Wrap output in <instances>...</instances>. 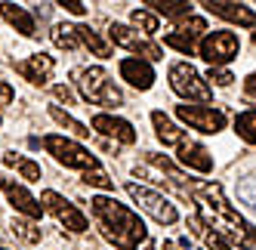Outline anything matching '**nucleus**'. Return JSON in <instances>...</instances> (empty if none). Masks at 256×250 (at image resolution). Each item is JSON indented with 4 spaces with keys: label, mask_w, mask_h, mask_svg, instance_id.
<instances>
[{
    "label": "nucleus",
    "mask_w": 256,
    "mask_h": 250,
    "mask_svg": "<svg viewBox=\"0 0 256 250\" xmlns=\"http://www.w3.org/2000/svg\"><path fill=\"white\" fill-rule=\"evenodd\" d=\"M90 207H93V216L99 220L102 235L114 247L139 250V244L148 241V228H145V222L139 220V213H133L126 204L108 198V194H96V198L90 201Z\"/></svg>",
    "instance_id": "nucleus-1"
},
{
    "label": "nucleus",
    "mask_w": 256,
    "mask_h": 250,
    "mask_svg": "<svg viewBox=\"0 0 256 250\" xmlns=\"http://www.w3.org/2000/svg\"><path fill=\"white\" fill-rule=\"evenodd\" d=\"M78 86H80V96L86 102L93 105H108V108H118V105H124V96L120 90L114 86V80L108 78L105 68H84L78 74Z\"/></svg>",
    "instance_id": "nucleus-2"
},
{
    "label": "nucleus",
    "mask_w": 256,
    "mask_h": 250,
    "mask_svg": "<svg viewBox=\"0 0 256 250\" xmlns=\"http://www.w3.org/2000/svg\"><path fill=\"white\" fill-rule=\"evenodd\" d=\"M40 142H44V148L56 158L59 164H65V167H74V170H84V173L99 170V158L90 154L80 142H74V139L59 136V133H50V136H44Z\"/></svg>",
    "instance_id": "nucleus-3"
},
{
    "label": "nucleus",
    "mask_w": 256,
    "mask_h": 250,
    "mask_svg": "<svg viewBox=\"0 0 256 250\" xmlns=\"http://www.w3.org/2000/svg\"><path fill=\"white\" fill-rule=\"evenodd\" d=\"M170 90L176 96H182L186 102H210L213 90L207 86V80L198 74L188 62H173L170 65Z\"/></svg>",
    "instance_id": "nucleus-4"
},
{
    "label": "nucleus",
    "mask_w": 256,
    "mask_h": 250,
    "mask_svg": "<svg viewBox=\"0 0 256 250\" xmlns=\"http://www.w3.org/2000/svg\"><path fill=\"white\" fill-rule=\"evenodd\" d=\"M126 194L148 213L152 220H158V222H164V226H173L176 220H179V213H176V207L164 198V194H158V192H152V188H145V186H136V182H126Z\"/></svg>",
    "instance_id": "nucleus-5"
},
{
    "label": "nucleus",
    "mask_w": 256,
    "mask_h": 250,
    "mask_svg": "<svg viewBox=\"0 0 256 250\" xmlns=\"http://www.w3.org/2000/svg\"><path fill=\"white\" fill-rule=\"evenodd\" d=\"M238 50H241V40H238L232 31H210L198 46L200 59L210 62V68H219V65L232 62L238 56Z\"/></svg>",
    "instance_id": "nucleus-6"
},
{
    "label": "nucleus",
    "mask_w": 256,
    "mask_h": 250,
    "mask_svg": "<svg viewBox=\"0 0 256 250\" xmlns=\"http://www.w3.org/2000/svg\"><path fill=\"white\" fill-rule=\"evenodd\" d=\"M108 38H112V44H118V46H124V50L136 52V56H145L148 62H160V59H164V50H160L154 40H148L145 34L126 28V25H118V22H114L112 28H108Z\"/></svg>",
    "instance_id": "nucleus-7"
},
{
    "label": "nucleus",
    "mask_w": 256,
    "mask_h": 250,
    "mask_svg": "<svg viewBox=\"0 0 256 250\" xmlns=\"http://www.w3.org/2000/svg\"><path fill=\"white\" fill-rule=\"evenodd\" d=\"M176 118L186 120L192 130H200V133H219L226 130V114L219 108H210V105H176Z\"/></svg>",
    "instance_id": "nucleus-8"
},
{
    "label": "nucleus",
    "mask_w": 256,
    "mask_h": 250,
    "mask_svg": "<svg viewBox=\"0 0 256 250\" xmlns=\"http://www.w3.org/2000/svg\"><path fill=\"white\" fill-rule=\"evenodd\" d=\"M40 204H44V210H50L52 216H56L65 228H71V232H86L90 228V222H86V216L71 204V201H65L59 192H52V188H46L44 194H40Z\"/></svg>",
    "instance_id": "nucleus-9"
},
{
    "label": "nucleus",
    "mask_w": 256,
    "mask_h": 250,
    "mask_svg": "<svg viewBox=\"0 0 256 250\" xmlns=\"http://www.w3.org/2000/svg\"><path fill=\"white\" fill-rule=\"evenodd\" d=\"M0 188H4V194H6V201L22 213V216H28V220H40L44 216V204L34 198V194L25 188V186H19V182H12V180H6V176H0Z\"/></svg>",
    "instance_id": "nucleus-10"
},
{
    "label": "nucleus",
    "mask_w": 256,
    "mask_h": 250,
    "mask_svg": "<svg viewBox=\"0 0 256 250\" xmlns=\"http://www.w3.org/2000/svg\"><path fill=\"white\" fill-rule=\"evenodd\" d=\"M200 6H204L207 12L219 16V19H226L232 25H241V28H256V12L234 4V0H198Z\"/></svg>",
    "instance_id": "nucleus-11"
},
{
    "label": "nucleus",
    "mask_w": 256,
    "mask_h": 250,
    "mask_svg": "<svg viewBox=\"0 0 256 250\" xmlns=\"http://www.w3.org/2000/svg\"><path fill=\"white\" fill-rule=\"evenodd\" d=\"M93 130L102 133V136H112V139L124 142V146H133V142H136V130H133L130 120L114 118V114H105V112L93 118Z\"/></svg>",
    "instance_id": "nucleus-12"
},
{
    "label": "nucleus",
    "mask_w": 256,
    "mask_h": 250,
    "mask_svg": "<svg viewBox=\"0 0 256 250\" xmlns=\"http://www.w3.org/2000/svg\"><path fill=\"white\" fill-rule=\"evenodd\" d=\"M52 68H56V62H52V56H46V52H34V56H28L25 62L16 65V71L31 80L34 86H44L50 78H52Z\"/></svg>",
    "instance_id": "nucleus-13"
},
{
    "label": "nucleus",
    "mask_w": 256,
    "mask_h": 250,
    "mask_svg": "<svg viewBox=\"0 0 256 250\" xmlns=\"http://www.w3.org/2000/svg\"><path fill=\"white\" fill-rule=\"evenodd\" d=\"M120 78L136 86V90H152V84H154V68L148 59H124L120 62Z\"/></svg>",
    "instance_id": "nucleus-14"
},
{
    "label": "nucleus",
    "mask_w": 256,
    "mask_h": 250,
    "mask_svg": "<svg viewBox=\"0 0 256 250\" xmlns=\"http://www.w3.org/2000/svg\"><path fill=\"white\" fill-rule=\"evenodd\" d=\"M0 16H4V22H10L19 34H25V38H34V34H38L34 16L25 6H16V4H10V0H4V4H0Z\"/></svg>",
    "instance_id": "nucleus-15"
},
{
    "label": "nucleus",
    "mask_w": 256,
    "mask_h": 250,
    "mask_svg": "<svg viewBox=\"0 0 256 250\" xmlns=\"http://www.w3.org/2000/svg\"><path fill=\"white\" fill-rule=\"evenodd\" d=\"M152 124H154V133H158V139L164 142V146H176V148H182L186 142H192L188 133H186V130H179L164 112H152Z\"/></svg>",
    "instance_id": "nucleus-16"
},
{
    "label": "nucleus",
    "mask_w": 256,
    "mask_h": 250,
    "mask_svg": "<svg viewBox=\"0 0 256 250\" xmlns=\"http://www.w3.org/2000/svg\"><path fill=\"white\" fill-rule=\"evenodd\" d=\"M179 164L188 167V170H198V173H210L213 170V154L198 146V142H186V146L179 148Z\"/></svg>",
    "instance_id": "nucleus-17"
},
{
    "label": "nucleus",
    "mask_w": 256,
    "mask_h": 250,
    "mask_svg": "<svg viewBox=\"0 0 256 250\" xmlns=\"http://www.w3.org/2000/svg\"><path fill=\"white\" fill-rule=\"evenodd\" d=\"M50 118H52V120H56V124H59V127H65L68 133H74L78 139H86V136H90V127H86V124H80L78 118H71L68 112H62V108H59V105H50Z\"/></svg>",
    "instance_id": "nucleus-18"
},
{
    "label": "nucleus",
    "mask_w": 256,
    "mask_h": 250,
    "mask_svg": "<svg viewBox=\"0 0 256 250\" xmlns=\"http://www.w3.org/2000/svg\"><path fill=\"white\" fill-rule=\"evenodd\" d=\"M188 228L194 232L198 238H204V244H207V250H228V244H226V238L219 235V232H213V228H207L204 222H200L198 216H192L188 220Z\"/></svg>",
    "instance_id": "nucleus-19"
},
{
    "label": "nucleus",
    "mask_w": 256,
    "mask_h": 250,
    "mask_svg": "<svg viewBox=\"0 0 256 250\" xmlns=\"http://www.w3.org/2000/svg\"><path fill=\"white\" fill-rule=\"evenodd\" d=\"M52 44H56L59 50H78V46H80L78 25H65V22H59L56 28H52Z\"/></svg>",
    "instance_id": "nucleus-20"
},
{
    "label": "nucleus",
    "mask_w": 256,
    "mask_h": 250,
    "mask_svg": "<svg viewBox=\"0 0 256 250\" xmlns=\"http://www.w3.org/2000/svg\"><path fill=\"white\" fill-rule=\"evenodd\" d=\"M142 4H148V6H154L158 12H164L167 19H186L188 16V0H142Z\"/></svg>",
    "instance_id": "nucleus-21"
},
{
    "label": "nucleus",
    "mask_w": 256,
    "mask_h": 250,
    "mask_svg": "<svg viewBox=\"0 0 256 250\" xmlns=\"http://www.w3.org/2000/svg\"><path fill=\"white\" fill-rule=\"evenodd\" d=\"M78 34H80V44L90 46V50L96 52V56H102V59L112 56V44H105L96 31H90V25H78Z\"/></svg>",
    "instance_id": "nucleus-22"
},
{
    "label": "nucleus",
    "mask_w": 256,
    "mask_h": 250,
    "mask_svg": "<svg viewBox=\"0 0 256 250\" xmlns=\"http://www.w3.org/2000/svg\"><path fill=\"white\" fill-rule=\"evenodd\" d=\"M234 133L241 139H247L250 146H256V108L253 112H241L234 118Z\"/></svg>",
    "instance_id": "nucleus-23"
},
{
    "label": "nucleus",
    "mask_w": 256,
    "mask_h": 250,
    "mask_svg": "<svg viewBox=\"0 0 256 250\" xmlns=\"http://www.w3.org/2000/svg\"><path fill=\"white\" fill-rule=\"evenodd\" d=\"M130 22H133L136 28H142L145 34H158V28H160V19H158L154 12H148V10H133Z\"/></svg>",
    "instance_id": "nucleus-24"
},
{
    "label": "nucleus",
    "mask_w": 256,
    "mask_h": 250,
    "mask_svg": "<svg viewBox=\"0 0 256 250\" xmlns=\"http://www.w3.org/2000/svg\"><path fill=\"white\" fill-rule=\"evenodd\" d=\"M179 31L188 34V38H207V19H200V16H186V19H179Z\"/></svg>",
    "instance_id": "nucleus-25"
},
{
    "label": "nucleus",
    "mask_w": 256,
    "mask_h": 250,
    "mask_svg": "<svg viewBox=\"0 0 256 250\" xmlns=\"http://www.w3.org/2000/svg\"><path fill=\"white\" fill-rule=\"evenodd\" d=\"M164 44L179 50V52H186V56H194V40L188 38V34H182V31H170L167 38H164Z\"/></svg>",
    "instance_id": "nucleus-26"
},
{
    "label": "nucleus",
    "mask_w": 256,
    "mask_h": 250,
    "mask_svg": "<svg viewBox=\"0 0 256 250\" xmlns=\"http://www.w3.org/2000/svg\"><path fill=\"white\" fill-rule=\"evenodd\" d=\"M12 232L22 241H28V244H38L40 241V228H34V222H28V220H12Z\"/></svg>",
    "instance_id": "nucleus-27"
},
{
    "label": "nucleus",
    "mask_w": 256,
    "mask_h": 250,
    "mask_svg": "<svg viewBox=\"0 0 256 250\" xmlns=\"http://www.w3.org/2000/svg\"><path fill=\"white\" fill-rule=\"evenodd\" d=\"M19 176H22L25 182H40V164H34V160L22 158L19 160Z\"/></svg>",
    "instance_id": "nucleus-28"
},
{
    "label": "nucleus",
    "mask_w": 256,
    "mask_h": 250,
    "mask_svg": "<svg viewBox=\"0 0 256 250\" xmlns=\"http://www.w3.org/2000/svg\"><path fill=\"white\" fill-rule=\"evenodd\" d=\"M84 182H86V186H96V188H105V192L114 186L112 180H108V173H105L102 167H99V170H90V173H84Z\"/></svg>",
    "instance_id": "nucleus-29"
},
{
    "label": "nucleus",
    "mask_w": 256,
    "mask_h": 250,
    "mask_svg": "<svg viewBox=\"0 0 256 250\" xmlns=\"http://www.w3.org/2000/svg\"><path fill=\"white\" fill-rule=\"evenodd\" d=\"M207 80H213L216 86H228L232 80H234V74L228 68H210V74H207Z\"/></svg>",
    "instance_id": "nucleus-30"
},
{
    "label": "nucleus",
    "mask_w": 256,
    "mask_h": 250,
    "mask_svg": "<svg viewBox=\"0 0 256 250\" xmlns=\"http://www.w3.org/2000/svg\"><path fill=\"white\" fill-rule=\"evenodd\" d=\"M56 4H59L65 12H71V16H84V12H86L84 0H56Z\"/></svg>",
    "instance_id": "nucleus-31"
},
{
    "label": "nucleus",
    "mask_w": 256,
    "mask_h": 250,
    "mask_svg": "<svg viewBox=\"0 0 256 250\" xmlns=\"http://www.w3.org/2000/svg\"><path fill=\"white\" fill-rule=\"evenodd\" d=\"M244 93H247L250 99H256V71H250V74H247V80H244Z\"/></svg>",
    "instance_id": "nucleus-32"
},
{
    "label": "nucleus",
    "mask_w": 256,
    "mask_h": 250,
    "mask_svg": "<svg viewBox=\"0 0 256 250\" xmlns=\"http://www.w3.org/2000/svg\"><path fill=\"white\" fill-rule=\"evenodd\" d=\"M12 86L10 84H4V80H0V105H6V102H12Z\"/></svg>",
    "instance_id": "nucleus-33"
},
{
    "label": "nucleus",
    "mask_w": 256,
    "mask_h": 250,
    "mask_svg": "<svg viewBox=\"0 0 256 250\" xmlns=\"http://www.w3.org/2000/svg\"><path fill=\"white\" fill-rule=\"evenodd\" d=\"M52 93H56V99H65L68 105H71V102H74V93H71V90H68V86H52Z\"/></svg>",
    "instance_id": "nucleus-34"
},
{
    "label": "nucleus",
    "mask_w": 256,
    "mask_h": 250,
    "mask_svg": "<svg viewBox=\"0 0 256 250\" xmlns=\"http://www.w3.org/2000/svg\"><path fill=\"white\" fill-rule=\"evenodd\" d=\"M247 235H250V238L256 241V228H253V226H247Z\"/></svg>",
    "instance_id": "nucleus-35"
},
{
    "label": "nucleus",
    "mask_w": 256,
    "mask_h": 250,
    "mask_svg": "<svg viewBox=\"0 0 256 250\" xmlns=\"http://www.w3.org/2000/svg\"><path fill=\"white\" fill-rule=\"evenodd\" d=\"M142 250H154V247H152V244H145V247H142Z\"/></svg>",
    "instance_id": "nucleus-36"
},
{
    "label": "nucleus",
    "mask_w": 256,
    "mask_h": 250,
    "mask_svg": "<svg viewBox=\"0 0 256 250\" xmlns=\"http://www.w3.org/2000/svg\"><path fill=\"white\" fill-rule=\"evenodd\" d=\"M253 40H256V31H253Z\"/></svg>",
    "instance_id": "nucleus-37"
},
{
    "label": "nucleus",
    "mask_w": 256,
    "mask_h": 250,
    "mask_svg": "<svg viewBox=\"0 0 256 250\" xmlns=\"http://www.w3.org/2000/svg\"><path fill=\"white\" fill-rule=\"evenodd\" d=\"M0 250H6V247H0Z\"/></svg>",
    "instance_id": "nucleus-38"
}]
</instances>
